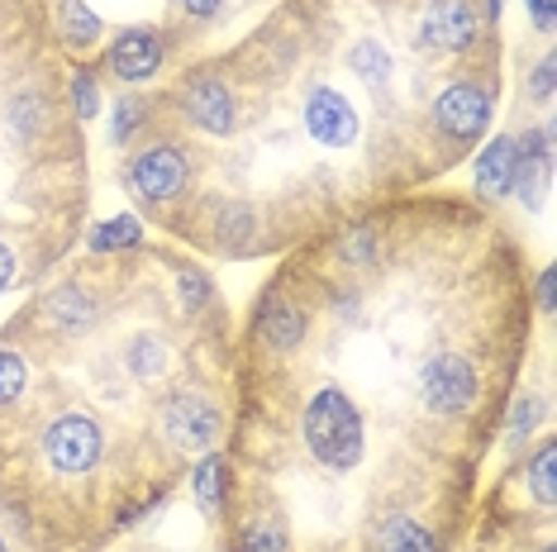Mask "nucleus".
Masks as SVG:
<instances>
[{"label":"nucleus","instance_id":"20","mask_svg":"<svg viewBox=\"0 0 557 552\" xmlns=\"http://www.w3.org/2000/svg\"><path fill=\"white\" fill-rule=\"evenodd\" d=\"M24 381H29V367H24V357L10 353V348H0V405H10V400L24 391Z\"/></svg>","mask_w":557,"mask_h":552},{"label":"nucleus","instance_id":"6","mask_svg":"<svg viewBox=\"0 0 557 552\" xmlns=\"http://www.w3.org/2000/svg\"><path fill=\"white\" fill-rule=\"evenodd\" d=\"M434 124L453 138H476L491 124V96L472 81H453L434 100Z\"/></svg>","mask_w":557,"mask_h":552},{"label":"nucleus","instance_id":"16","mask_svg":"<svg viewBox=\"0 0 557 552\" xmlns=\"http://www.w3.org/2000/svg\"><path fill=\"white\" fill-rule=\"evenodd\" d=\"M262 334H268V343L272 348H296L300 343V334H306V315H300L296 305H276L268 319H262Z\"/></svg>","mask_w":557,"mask_h":552},{"label":"nucleus","instance_id":"31","mask_svg":"<svg viewBox=\"0 0 557 552\" xmlns=\"http://www.w3.org/2000/svg\"><path fill=\"white\" fill-rule=\"evenodd\" d=\"M10 281H15V258H10V248L0 243V291H5Z\"/></svg>","mask_w":557,"mask_h":552},{"label":"nucleus","instance_id":"9","mask_svg":"<svg viewBox=\"0 0 557 552\" xmlns=\"http://www.w3.org/2000/svg\"><path fill=\"white\" fill-rule=\"evenodd\" d=\"M110 67L124 81H148L162 67V39L153 29H124L110 48Z\"/></svg>","mask_w":557,"mask_h":552},{"label":"nucleus","instance_id":"7","mask_svg":"<svg viewBox=\"0 0 557 552\" xmlns=\"http://www.w3.org/2000/svg\"><path fill=\"white\" fill-rule=\"evenodd\" d=\"M306 124H310V134L320 138L324 148H348L352 138H358V110L348 105V96L329 91V86L310 91V100H306Z\"/></svg>","mask_w":557,"mask_h":552},{"label":"nucleus","instance_id":"22","mask_svg":"<svg viewBox=\"0 0 557 552\" xmlns=\"http://www.w3.org/2000/svg\"><path fill=\"white\" fill-rule=\"evenodd\" d=\"M138 115H144V105H138L134 96L120 100V105H115V129H110V134H115V143H124V138L138 129Z\"/></svg>","mask_w":557,"mask_h":552},{"label":"nucleus","instance_id":"29","mask_svg":"<svg viewBox=\"0 0 557 552\" xmlns=\"http://www.w3.org/2000/svg\"><path fill=\"white\" fill-rule=\"evenodd\" d=\"M553 0H529V15H534V24H539V29L543 34H553Z\"/></svg>","mask_w":557,"mask_h":552},{"label":"nucleus","instance_id":"2","mask_svg":"<svg viewBox=\"0 0 557 552\" xmlns=\"http://www.w3.org/2000/svg\"><path fill=\"white\" fill-rule=\"evenodd\" d=\"M420 391H424V405L434 410V414H462L476 400V372H472V362H467L462 353H438L424 367Z\"/></svg>","mask_w":557,"mask_h":552},{"label":"nucleus","instance_id":"8","mask_svg":"<svg viewBox=\"0 0 557 552\" xmlns=\"http://www.w3.org/2000/svg\"><path fill=\"white\" fill-rule=\"evenodd\" d=\"M420 39H424V48H434V53H462V48L476 39V15L462 0H434L424 15Z\"/></svg>","mask_w":557,"mask_h":552},{"label":"nucleus","instance_id":"26","mask_svg":"<svg viewBox=\"0 0 557 552\" xmlns=\"http://www.w3.org/2000/svg\"><path fill=\"white\" fill-rule=\"evenodd\" d=\"M210 296V286H206V276H200V272H182V300H186V305H200V300H206Z\"/></svg>","mask_w":557,"mask_h":552},{"label":"nucleus","instance_id":"32","mask_svg":"<svg viewBox=\"0 0 557 552\" xmlns=\"http://www.w3.org/2000/svg\"><path fill=\"white\" fill-rule=\"evenodd\" d=\"M543 310L553 315V272H543Z\"/></svg>","mask_w":557,"mask_h":552},{"label":"nucleus","instance_id":"5","mask_svg":"<svg viewBox=\"0 0 557 552\" xmlns=\"http://www.w3.org/2000/svg\"><path fill=\"white\" fill-rule=\"evenodd\" d=\"M186 177H191V167L176 148H148L144 158L129 162V186L144 200H176L186 191Z\"/></svg>","mask_w":557,"mask_h":552},{"label":"nucleus","instance_id":"18","mask_svg":"<svg viewBox=\"0 0 557 552\" xmlns=\"http://www.w3.org/2000/svg\"><path fill=\"white\" fill-rule=\"evenodd\" d=\"M352 72H358L367 86H376V91H382V86L391 81V53L382 43H358V48H352Z\"/></svg>","mask_w":557,"mask_h":552},{"label":"nucleus","instance_id":"27","mask_svg":"<svg viewBox=\"0 0 557 552\" xmlns=\"http://www.w3.org/2000/svg\"><path fill=\"white\" fill-rule=\"evenodd\" d=\"M344 253H348V258H358V262H362V258H372V253H376V238L367 234V229H352V234H348V243H344Z\"/></svg>","mask_w":557,"mask_h":552},{"label":"nucleus","instance_id":"17","mask_svg":"<svg viewBox=\"0 0 557 552\" xmlns=\"http://www.w3.org/2000/svg\"><path fill=\"white\" fill-rule=\"evenodd\" d=\"M138 238H144V229H138L134 215H120V219H106L91 229V248H100V253H115V248H134Z\"/></svg>","mask_w":557,"mask_h":552},{"label":"nucleus","instance_id":"30","mask_svg":"<svg viewBox=\"0 0 557 552\" xmlns=\"http://www.w3.org/2000/svg\"><path fill=\"white\" fill-rule=\"evenodd\" d=\"M186 10H191V15H200V20H210V15H220V5L224 0H182Z\"/></svg>","mask_w":557,"mask_h":552},{"label":"nucleus","instance_id":"24","mask_svg":"<svg viewBox=\"0 0 557 552\" xmlns=\"http://www.w3.org/2000/svg\"><path fill=\"white\" fill-rule=\"evenodd\" d=\"M244 552H286V538H282V529H252Z\"/></svg>","mask_w":557,"mask_h":552},{"label":"nucleus","instance_id":"13","mask_svg":"<svg viewBox=\"0 0 557 552\" xmlns=\"http://www.w3.org/2000/svg\"><path fill=\"white\" fill-rule=\"evenodd\" d=\"M224 486H230V472H224V457H200V467H196V500H200V510H220L224 505Z\"/></svg>","mask_w":557,"mask_h":552},{"label":"nucleus","instance_id":"11","mask_svg":"<svg viewBox=\"0 0 557 552\" xmlns=\"http://www.w3.org/2000/svg\"><path fill=\"white\" fill-rule=\"evenodd\" d=\"M515 167H519V143H515V138H491L486 153L476 158V191L491 196V200L510 196Z\"/></svg>","mask_w":557,"mask_h":552},{"label":"nucleus","instance_id":"12","mask_svg":"<svg viewBox=\"0 0 557 552\" xmlns=\"http://www.w3.org/2000/svg\"><path fill=\"white\" fill-rule=\"evenodd\" d=\"M58 24H62V34H67L72 48H91L100 39V20L91 15V5H86V0H62V5H58Z\"/></svg>","mask_w":557,"mask_h":552},{"label":"nucleus","instance_id":"4","mask_svg":"<svg viewBox=\"0 0 557 552\" xmlns=\"http://www.w3.org/2000/svg\"><path fill=\"white\" fill-rule=\"evenodd\" d=\"M44 453H48V462H53L58 472H67V476L91 472L100 462L96 419H86V414H62L53 429H48V438H44Z\"/></svg>","mask_w":557,"mask_h":552},{"label":"nucleus","instance_id":"23","mask_svg":"<svg viewBox=\"0 0 557 552\" xmlns=\"http://www.w3.org/2000/svg\"><path fill=\"white\" fill-rule=\"evenodd\" d=\"M129 367L138 372V376H153L158 367H162V348L148 338V343H134V357H129Z\"/></svg>","mask_w":557,"mask_h":552},{"label":"nucleus","instance_id":"25","mask_svg":"<svg viewBox=\"0 0 557 552\" xmlns=\"http://www.w3.org/2000/svg\"><path fill=\"white\" fill-rule=\"evenodd\" d=\"M539 410H543L539 400H519L515 414H510V434H515V438H524V434H529V424L539 419Z\"/></svg>","mask_w":557,"mask_h":552},{"label":"nucleus","instance_id":"28","mask_svg":"<svg viewBox=\"0 0 557 552\" xmlns=\"http://www.w3.org/2000/svg\"><path fill=\"white\" fill-rule=\"evenodd\" d=\"M534 96H539V100H553V58L539 62V72H534Z\"/></svg>","mask_w":557,"mask_h":552},{"label":"nucleus","instance_id":"19","mask_svg":"<svg viewBox=\"0 0 557 552\" xmlns=\"http://www.w3.org/2000/svg\"><path fill=\"white\" fill-rule=\"evenodd\" d=\"M48 310H53V319L62 324V329H86V324H91V300H86L77 286H67V291H58L53 300H48Z\"/></svg>","mask_w":557,"mask_h":552},{"label":"nucleus","instance_id":"15","mask_svg":"<svg viewBox=\"0 0 557 552\" xmlns=\"http://www.w3.org/2000/svg\"><path fill=\"white\" fill-rule=\"evenodd\" d=\"M376 543H382V552H438V543L414 519H391Z\"/></svg>","mask_w":557,"mask_h":552},{"label":"nucleus","instance_id":"21","mask_svg":"<svg viewBox=\"0 0 557 552\" xmlns=\"http://www.w3.org/2000/svg\"><path fill=\"white\" fill-rule=\"evenodd\" d=\"M72 91H77V115L96 120L100 115V96H96V77H91V72H77V77H72Z\"/></svg>","mask_w":557,"mask_h":552},{"label":"nucleus","instance_id":"3","mask_svg":"<svg viewBox=\"0 0 557 552\" xmlns=\"http://www.w3.org/2000/svg\"><path fill=\"white\" fill-rule=\"evenodd\" d=\"M162 429L186 453H206V448H214V438H220V410L206 396L182 391L162 405Z\"/></svg>","mask_w":557,"mask_h":552},{"label":"nucleus","instance_id":"10","mask_svg":"<svg viewBox=\"0 0 557 552\" xmlns=\"http://www.w3.org/2000/svg\"><path fill=\"white\" fill-rule=\"evenodd\" d=\"M186 115L206 134H230L234 129V96L220 77H196L186 91Z\"/></svg>","mask_w":557,"mask_h":552},{"label":"nucleus","instance_id":"34","mask_svg":"<svg viewBox=\"0 0 557 552\" xmlns=\"http://www.w3.org/2000/svg\"><path fill=\"white\" fill-rule=\"evenodd\" d=\"M548 552H553V548H548Z\"/></svg>","mask_w":557,"mask_h":552},{"label":"nucleus","instance_id":"33","mask_svg":"<svg viewBox=\"0 0 557 552\" xmlns=\"http://www.w3.org/2000/svg\"><path fill=\"white\" fill-rule=\"evenodd\" d=\"M0 552H5V543H0Z\"/></svg>","mask_w":557,"mask_h":552},{"label":"nucleus","instance_id":"1","mask_svg":"<svg viewBox=\"0 0 557 552\" xmlns=\"http://www.w3.org/2000/svg\"><path fill=\"white\" fill-rule=\"evenodd\" d=\"M306 443H310V453L320 457L324 467H334V472L358 467V457H362V419H358L352 400L338 391V386H329V391H320L310 400Z\"/></svg>","mask_w":557,"mask_h":552},{"label":"nucleus","instance_id":"14","mask_svg":"<svg viewBox=\"0 0 557 552\" xmlns=\"http://www.w3.org/2000/svg\"><path fill=\"white\" fill-rule=\"evenodd\" d=\"M529 486H534V500L543 510L557 505V443H543L539 457L529 462Z\"/></svg>","mask_w":557,"mask_h":552}]
</instances>
